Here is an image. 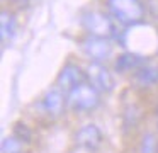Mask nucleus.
Masks as SVG:
<instances>
[{"label": "nucleus", "mask_w": 158, "mask_h": 153, "mask_svg": "<svg viewBox=\"0 0 158 153\" xmlns=\"http://www.w3.org/2000/svg\"><path fill=\"white\" fill-rule=\"evenodd\" d=\"M110 14L124 26H138L144 19V5L141 0H107Z\"/></svg>", "instance_id": "obj_1"}, {"label": "nucleus", "mask_w": 158, "mask_h": 153, "mask_svg": "<svg viewBox=\"0 0 158 153\" xmlns=\"http://www.w3.org/2000/svg\"><path fill=\"white\" fill-rule=\"evenodd\" d=\"M82 26L85 27V31L90 36H97V37H119L117 36V29L116 24L112 22L109 15H106L104 12L99 10H89L82 15Z\"/></svg>", "instance_id": "obj_2"}, {"label": "nucleus", "mask_w": 158, "mask_h": 153, "mask_svg": "<svg viewBox=\"0 0 158 153\" xmlns=\"http://www.w3.org/2000/svg\"><path fill=\"white\" fill-rule=\"evenodd\" d=\"M100 95L94 85L90 83H82L78 87L72 88L66 95V104L73 111H92L99 105Z\"/></svg>", "instance_id": "obj_3"}, {"label": "nucleus", "mask_w": 158, "mask_h": 153, "mask_svg": "<svg viewBox=\"0 0 158 153\" xmlns=\"http://www.w3.org/2000/svg\"><path fill=\"white\" fill-rule=\"evenodd\" d=\"M82 51L94 61V63H99L102 60H107L112 54V44L110 39L106 37H97V36H87L82 41Z\"/></svg>", "instance_id": "obj_4"}, {"label": "nucleus", "mask_w": 158, "mask_h": 153, "mask_svg": "<svg viewBox=\"0 0 158 153\" xmlns=\"http://www.w3.org/2000/svg\"><path fill=\"white\" fill-rule=\"evenodd\" d=\"M87 78L90 80V85L97 88L99 92H112L116 87L112 73L100 63H90L87 68Z\"/></svg>", "instance_id": "obj_5"}, {"label": "nucleus", "mask_w": 158, "mask_h": 153, "mask_svg": "<svg viewBox=\"0 0 158 153\" xmlns=\"http://www.w3.org/2000/svg\"><path fill=\"white\" fill-rule=\"evenodd\" d=\"M85 78H87V73H83L82 68L77 66L73 63H68L61 68L58 75V85L65 90H72V88L78 87V85L85 83Z\"/></svg>", "instance_id": "obj_6"}, {"label": "nucleus", "mask_w": 158, "mask_h": 153, "mask_svg": "<svg viewBox=\"0 0 158 153\" xmlns=\"http://www.w3.org/2000/svg\"><path fill=\"white\" fill-rule=\"evenodd\" d=\"M75 141L78 146L94 151V150H97L100 146V143H102V133H100V129L97 128L95 124H87V126H83V128H80L78 131H77Z\"/></svg>", "instance_id": "obj_7"}, {"label": "nucleus", "mask_w": 158, "mask_h": 153, "mask_svg": "<svg viewBox=\"0 0 158 153\" xmlns=\"http://www.w3.org/2000/svg\"><path fill=\"white\" fill-rule=\"evenodd\" d=\"M65 100L66 99H65V95L61 94L60 88H51V90L46 92L44 99H43V107H44V111L48 112L49 116L58 117L63 112V109H65Z\"/></svg>", "instance_id": "obj_8"}, {"label": "nucleus", "mask_w": 158, "mask_h": 153, "mask_svg": "<svg viewBox=\"0 0 158 153\" xmlns=\"http://www.w3.org/2000/svg\"><path fill=\"white\" fill-rule=\"evenodd\" d=\"M144 56L138 53H124L116 60V71L127 73V71H138L141 66H144Z\"/></svg>", "instance_id": "obj_9"}, {"label": "nucleus", "mask_w": 158, "mask_h": 153, "mask_svg": "<svg viewBox=\"0 0 158 153\" xmlns=\"http://www.w3.org/2000/svg\"><path fill=\"white\" fill-rule=\"evenodd\" d=\"M133 83L138 87H150L158 83V65H144L138 71H134Z\"/></svg>", "instance_id": "obj_10"}, {"label": "nucleus", "mask_w": 158, "mask_h": 153, "mask_svg": "<svg viewBox=\"0 0 158 153\" xmlns=\"http://www.w3.org/2000/svg\"><path fill=\"white\" fill-rule=\"evenodd\" d=\"M15 31H17V20L15 15L7 10H2L0 14V36H2V43H9L14 39Z\"/></svg>", "instance_id": "obj_11"}, {"label": "nucleus", "mask_w": 158, "mask_h": 153, "mask_svg": "<svg viewBox=\"0 0 158 153\" xmlns=\"http://www.w3.org/2000/svg\"><path fill=\"white\" fill-rule=\"evenodd\" d=\"M22 141L17 136H7L2 141V153H21Z\"/></svg>", "instance_id": "obj_12"}, {"label": "nucleus", "mask_w": 158, "mask_h": 153, "mask_svg": "<svg viewBox=\"0 0 158 153\" xmlns=\"http://www.w3.org/2000/svg\"><path fill=\"white\" fill-rule=\"evenodd\" d=\"M156 151V139L151 133L143 136V141H141V153H155Z\"/></svg>", "instance_id": "obj_13"}, {"label": "nucleus", "mask_w": 158, "mask_h": 153, "mask_svg": "<svg viewBox=\"0 0 158 153\" xmlns=\"http://www.w3.org/2000/svg\"><path fill=\"white\" fill-rule=\"evenodd\" d=\"M15 134L14 136H17L21 141H26V143H29V139H31V131L27 129V126H24V124H21V122H17L15 124Z\"/></svg>", "instance_id": "obj_14"}]
</instances>
